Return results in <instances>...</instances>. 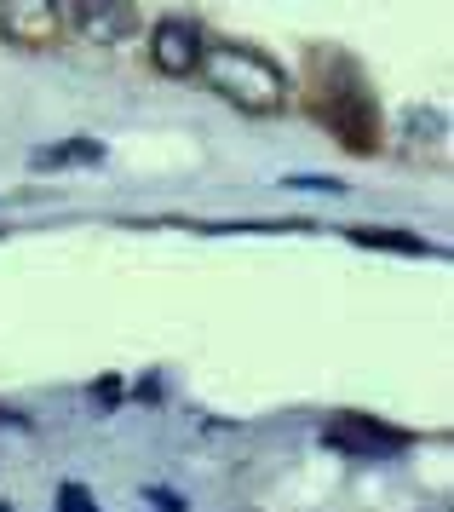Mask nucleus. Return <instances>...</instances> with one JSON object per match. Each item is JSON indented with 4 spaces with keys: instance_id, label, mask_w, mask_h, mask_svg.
I'll list each match as a JSON object with an SVG mask.
<instances>
[{
    "instance_id": "f257e3e1",
    "label": "nucleus",
    "mask_w": 454,
    "mask_h": 512,
    "mask_svg": "<svg viewBox=\"0 0 454 512\" xmlns=\"http://www.w3.org/2000/svg\"><path fill=\"white\" fill-rule=\"evenodd\" d=\"M196 70L207 75V87L219 98H230L236 110H248V116H276L282 104H288V75L276 70L271 58H259L248 47H202V64Z\"/></svg>"
},
{
    "instance_id": "f03ea898",
    "label": "nucleus",
    "mask_w": 454,
    "mask_h": 512,
    "mask_svg": "<svg viewBox=\"0 0 454 512\" xmlns=\"http://www.w3.org/2000/svg\"><path fill=\"white\" fill-rule=\"evenodd\" d=\"M317 116H322V127H328L345 150H357V156H374V150H380V104H374L368 81L351 70L345 58H334V64L322 70Z\"/></svg>"
},
{
    "instance_id": "7ed1b4c3",
    "label": "nucleus",
    "mask_w": 454,
    "mask_h": 512,
    "mask_svg": "<svg viewBox=\"0 0 454 512\" xmlns=\"http://www.w3.org/2000/svg\"><path fill=\"white\" fill-rule=\"evenodd\" d=\"M0 35L12 47L46 52L64 35V12H58V0H0Z\"/></svg>"
},
{
    "instance_id": "20e7f679",
    "label": "nucleus",
    "mask_w": 454,
    "mask_h": 512,
    "mask_svg": "<svg viewBox=\"0 0 454 512\" xmlns=\"http://www.w3.org/2000/svg\"><path fill=\"white\" fill-rule=\"evenodd\" d=\"M322 443L328 449H340V455H397V449H409V432H397V426H380V420L368 415H328L322 426Z\"/></svg>"
},
{
    "instance_id": "39448f33",
    "label": "nucleus",
    "mask_w": 454,
    "mask_h": 512,
    "mask_svg": "<svg viewBox=\"0 0 454 512\" xmlns=\"http://www.w3.org/2000/svg\"><path fill=\"white\" fill-rule=\"evenodd\" d=\"M202 47H207V35L190 24V18H161V24L150 29V64H156L161 75H196Z\"/></svg>"
},
{
    "instance_id": "423d86ee",
    "label": "nucleus",
    "mask_w": 454,
    "mask_h": 512,
    "mask_svg": "<svg viewBox=\"0 0 454 512\" xmlns=\"http://www.w3.org/2000/svg\"><path fill=\"white\" fill-rule=\"evenodd\" d=\"M58 12H64V24H75L98 47H115L138 24V6H127V0H64Z\"/></svg>"
},
{
    "instance_id": "0eeeda50",
    "label": "nucleus",
    "mask_w": 454,
    "mask_h": 512,
    "mask_svg": "<svg viewBox=\"0 0 454 512\" xmlns=\"http://www.w3.org/2000/svg\"><path fill=\"white\" fill-rule=\"evenodd\" d=\"M104 162V144L98 139H58V144H41L29 167L35 173H58V167H98Z\"/></svg>"
},
{
    "instance_id": "6e6552de",
    "label": "nucleus",
    "mask_w": 454,
    "mask_h": 512,
    "mask_svg": "<svg viewBox=\"0 0 454 512\" xmlns=\"http://www.w3.org/2000/svg\"><path fill=\"white\" fill-rule=\"evenodd\" d=\"M351 242H363V248H380V254H409V259H443V248L437 242H426V236H414V231H351Z\"/></svg>"
},
{
    "instance_id": "1a4fd4ad",
    "label": "nucleus",
    "mask_w": 454,
    "mask_h": 512,
    "mask_svg": "<svg viewBox=\"0 0 454 512\" xmlns=\"http://www.w3.org/2000/svg\"><path fill=\"white\" fill-rule=\"evenodd\" d=\"M58 512H98V501H92L87 484H58V501H52Z\"/></svg>"
},
{
    "instance_id": "9d476101",
    "label": "nucleus",
    "mask_w": 454,
    "mask_h": 512,
    "mask_svg": "<svg viewBox=\"0 0 454 512\" xmlns=\"http://www.w3.org/2000/svg\"><path fill=\"white\" fill-rule=\"evenodd\" d=\"M144 495H150V507H161V512H184V501H179V495H173V489L150 484V489H144Z\"/></svg>"
},
{
    "instance_id": "9b49d317",
    "label": "nucleus",
    "mask_w": 454,
    "mask_h": 512,
    "mask_svg": "<svg viewBox=\"0 0 454 512\" xmlns=\"http://www.w3.org/2000/svg\"><path fill=\"white\" fill-rule=\"evenodd\" d=\"M288 185H305V190H334V196H340V179H317V173H294V179H288Z\"/></svg>"
},
{
    "instance_id": "f8f14e48",
    "label": "nucleus",
    "mask_w": 454,
    "mask_h": 512,
    "mask_svg": "<svg viewBox=\"0 0 454 512\" xmlns=\"http://www.w3.org/2000/svg\"><path fill=\"white\" fill-rule=\"evenodd\" d=\"M92 397H98V403H115V397H121V386H115V374H104V380L92 386Z\"/></svg>"
},
{
    "instance_id": "ddd939ff",
    "label": "nucleus",
    "mask_w": 454,
    "mask_h": 512,
    "mask_svg": "<svg viewBox=\"0 0 454 512\" xmlns=\"http://www.w3.org/2000/svg\"><path fill=\"white\" fill-rule=\"evenodd\" d=\"M0 426H18V432H23V426H29V415H18V409L6 415V409H0Z\"/></svg>"
}]
</instances>
